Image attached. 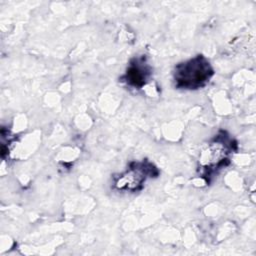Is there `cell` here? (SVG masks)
Masks as SVG:
<instances>
[{"label":"cell","instance_id":"obj_1","mask_svg":"<svg viewBox=\"0 0 256 256\" xmlns=\"http://www.w3.org/2000/svg\"><path fill=\"white\" fill-rule=\"evenodd\" d=\"M210 73L209 63L201 57H197L178 66L176 80L182 86L196 87L209 79Z\"/></svg>","mask_w":256,"mask_h":256},{"label":"cell","instance_id":"obj_2","mask_svg":"<svg viewBox=\"0 0 256 256\" xmlns=\"http://www.w3.org/2000/svg\"><path fill=\"white\" fill-rule=\"evenodd\" d=\"M145 180V172L141 168L131 169L122 175L117 181V186L121 189H135Z\"/></svg>","mask_w":256,"mask_h":256},{"label":"cell","instance_id":"obj_3","mask_svg":"<svg viewBox=\"0 0 256 256\" xmlns=\"http://www.w3.org/2000/svg\"><path fill=\"white\" fill-rule=\"evenodd\" d=\"M227 152L223 143L216 142L212 143L202 154L201 161L204 165H214L220 163L226 156Z\"/></svg>","mask_w":256,"mask_h":256}]
</instances>
